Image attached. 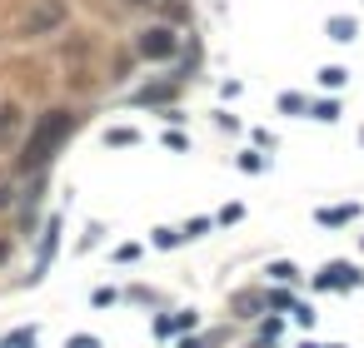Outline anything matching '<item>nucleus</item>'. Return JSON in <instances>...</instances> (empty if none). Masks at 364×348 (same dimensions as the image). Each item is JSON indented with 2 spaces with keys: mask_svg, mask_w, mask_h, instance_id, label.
<instances>
[{
  "mask_svg": "<svg viewBox=\"0 0 364 348\" xmlns=\"http://www.w3.org/2000/svg\"><path fill=\"white\" fill-rule=\"evenodd\" d=\"M75 130V109H45L40 120L30 125V140H25V154L15 159V169L20 174H30V169H45L50 164V154L60 149V140Z\"/></svg>",
  "mask_w": 364,
  "mask_h": 348,
  "instance_id": "obj_1",
  "label": "nucleus"
},
{
  "mask_svg": "<svg viewBox=\"0 0 364 348\" xmlns=\"http://www.w3.org/2000/svg\"><path fill=\"white\" fill-rule=\"evenodd\" d=\"M65 15H70L65 0H35V6L25 11V20H20V35H35V40L40 35H56L65 25Z\"/></svg>",
  "mask_w": 364,
  "mask_h": 348,
  "instance_id": "obj_2",
  "label": "nucleus"
},
{
  "mask_svg": "<svg viewBox=\"0 0 364 348\" xmlns=\"http://www.w3.org/2000/svg\"><path fill=\"white\" fill-rule=\"evenodd\" d=\"M175 50H180V35H175L170 25H150V30H140V40H135L140 60H170Z\"/></svg>",
  "mask_w": 364,
  "mask_h": 348,
  "instance_id": "obj_3",
  "label": "nucleus"
},
{
  "mask_svg": "<svg viewBox=\"0 0 364 348\" xmlns=\"http://www.w3.org/2000/svg\"><path fill=\"white\" fill-rule=\"evenodd\" d=\"M20 125H25V109L15 100H6V105H0V145H11L20 135Z\"/></svg>",
  "mask_w": 364,
  "mask_h": 348,
  "instance_id": "obj_4",
  "label": "nucleus"
},
{
  "mask_svg": "<svg viewBox=\"0 0 364 348\" xmlns=\"http://www.w3.org/2000/svg\"><path fill=\"white\" fill-rule=\"evenodd\" d=\"M315 283H320V288H354V283H359V274H354L349 264H325V274H320Z\"/></svg>",
  "mask_w": 364,
  "mask_h": 348,
  "instance_id": "obj_5",
  "label": "nucleus"
},
{
  "mask_svg": "<svg viewBox=\"0 0 364 348\" xmlns=\"http://www.w3.org/2000/svg\"><path fill=\"white\" fill-rule=\"evenodd\" d=\"M35 328H15V333H6V338H0V348H35Z\"/></svg>",
  "mask_w": 364,
  "mask_h": 348,
  "instance_id": "obj_6",
  "label": "nucleus"
},
{
  "mask_svg": "<svg viewBox=\"0 0 364 348\" xmlns=\"http://www.w3.org/2000/svg\"><path fill=\"white\" fill-rule=\"evenodd\" d=\"M309 114H315V120H339V105H334V100H315V105H309Z\"/></svg>",
  "mask_w": 364,
  "mask_h": 348,
  "instance_id": "obj_7",
  "label": "nucleus"
},
{
  "mask_svg": "<svg viewBox=\"0 0 364 348\" xmlns=\"http://www.w3.org/2000/svg\"><path fill=\"white\" fill-rule=\"evenodd\" d=\"M280 109L285 114H309V100L304 95H280Z\"/></svg>",
  "mask_w": 364,
  "mask_h": 348,
  "instance_id": "obj_8",
  "label": "nucleus"
},
{
  "mask_svg": "<svg viewBox=\"0 0 364 348\" xmlns=\"http://www.w3.org/2000/svg\"><path fill=\"white\" fill-rule=\"evenodd\" d=\"M330 35H334V40H354V20L334 15V20H330Z\"/></svg>",
  "mask_w": 364,
  "mask_h": 348,
  "instance_id": "obj_9",
  "label": "nucleus"
},
{
  "mask_svg": "<svg viewBox=\"0 0 364 348\" xmlns=\"http://www.w3.org/2000/svg\"><path fill=\"white\" fill-rule=\"evenodd\" d=\"M344 219H354V204H344V209H320V224H344Z\"/></svg>",
  "mask_w": 364,
  "mask_h": 348,
  "instance_id": "obj_10",
  "label": "nucleus"
},
{
  "mask_svg": "<svg viewBox=\"0 0 364 348\" xmlns=\"http://www.w3.org/2000/svg\"><path fill=\"white\" fill-rule=\"evenodd\" d=\"M185 234H180V229H160V234H155V249H175Z\"/></svg>",
  "mask_w": 364,
  "mask_h": 348,
  "instance_id": "obj_11",
  "label": "nucleus"
},
{
  "mask_svg": "<svg viewBox=\"0 0 364 348\" xmlns=\"http://www.w3.org/2000/svg\"><path fill=\"white\" fill-rule=\"evenodd\" d=\"M320 85L339 90V85H344V70H339V65H325V70H320Z\"/></svg>",
  "mask_w": 364,
  "mask_h": 348,
  "instance_id": "obj_12",
  "label": "nucleus"
},
{
  "mask_svg": "<svg viewBox=\"0 0 364 348\" xmlns=\"http://www.w3.org/2000/svg\"><path fill=\"white\" fill-rule=\"evenodd\" d=\"M105 140H110V145H115V149H125V145H135V140H140V135H135V130H110V135H105Z\"/></svg>",
  "mask_w": 364,
  "mask_h": 348,
  "instance_id": "obj_13",
  "label": "nucleus"
},
{
  "mask_svg": "<svg viewBox=\"0 0 364 348\" xmlns=\"http://www.w3.org/2000/svg\"><path fill=\"white\" fill-rule=\"evenodd\" d=\"M204 229H210V219H190V224L180 229V234H185V239H200V234H204Z\"/></svg>",
  "mask_w": 364,
  "mask_h": 348,
  "instance_id": "obj_14",
  "label": "nucleus"
},
{
  "mask_svg": "<svg viewBox=\"0 0 364 348\" xmlns=\"http://www.w3.org/2000/svg\"><path fill=\"white\" fill-rule=\"evenodd\" d=\"M65 348H100V338L95 333H75V338H65Z\"/></svg>",
  "mask_w": 364,
  "mask_h": 348,
  "instance_id": "obj_15",
  "label": "nucleus"
},
{
  "mask_svg": "<svg viewBox=\"0 0 364 348\" xmlns=\"http://www.w3.org/2000/svg\"><path fill=\"white\" fill-rule=\"evenodd\" d=\"M90 304H95V309H105V304H115V288H95V294H90Z\"/></svg>",
  "mask_w": 364,
  "mask_h": 348,
  "instance_id": "obj_16",
  "label": "nucleus"
},
{
  "mask_svg": "<svg viewBox=\"0 0 364 348\" xmlns=\"http://www.w3.org/2000/svg\"><path fill=\"white\" fill-rule=\"evenodd\" d=\"M115 259H120V264H130V259H140V244H120V249H115Z\"/></svg>",
  "mask_w": 364,
  "mask_h": 348,
  "instance_id": "obj_17",
  "label": "nucleus"
},
{
  "mask_svg": "<svg viewBox=\"0 0 364 348\" xmlns=\"http://www.w3.org/2000/svg\"><path fill=\"white\" fill-rule=\"evenodd\" d=\"M270 274H275V279H299V269H294V264H275Z\"/></svg>",
  "mask_w": 364,
  "mask_h": 348,
  "instance_id": "obj_18",
  "label": "nucleus"
},
{
  "mask_svg": "<svg viewBox=\"0 0 364 348\" xmlns=\"http://www.w3.org/2000/svg\"><path fill=\"white\" fill-rule=\"evenodd\" d=\"M0 209H11V185H0Z\"/></svg>",
  "mask_w": 364,
  "mask_h": 348,
  "instance_id": "obj_19",
  "label": "nucleus"
},
{
  "mask_svg": "<svg viewBox=\"0 0 364 348\" xmlns=\"http://www.w3.org/2000/svg\"><path fill=\"white\" fill-rule=\"evenodd\" d=\"M130 6H155V0H130Z\"/></svg>",
  "mask_w": 364,
  "mask_h": 348,
  "instance_id": "obj_20",
  "label": "nucleus"
},
{
  "mask_svg": "<svg viewBox=\"0 0 364 348\" xmlns=\"http://www.w3.org/2000/svg\"><path fill=\"white\" fill-rule=\"evenodd\" d=\"M180 348H200V343H180Z\"/></svg>",
  "mask_w": 364,
  "mask_h": 348,
  "instance_id": "obj_21",
  "label": "nucleus"
}]
</instances>
